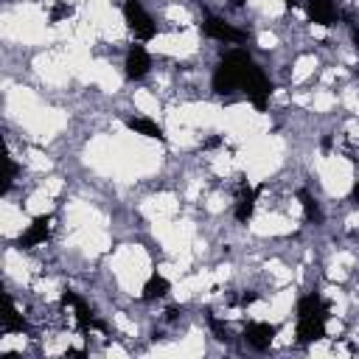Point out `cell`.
<instances>
[{
  "label": "cell",
  "instance_id": "cell-4",
  "mask_svg": "<svg viewBox=\"0 0 359 359\" xmlns=\"http://www.w3.org/2000/svg\"><path fill=\"white\" fill-rule=\"evenodd\" d=\"M244 339H247V345H252L255 351H264V348H269L272 339H275V325H269V323H264V320H252V323H247V328H244Z\"/></svg>",
  "mask_w": 359,
  "mask_h": 359
},
{
  "label": "cell",
  "instance_id": "cell-10",
  "mask_svg": "<svg viewBox=\"0 0 359 359\" xmlns=\"http://www.w3.org/2000/svg\"><path fill=\"white\" fill-rule=\"evenodd\" d=\"M165 292H168V280H165L163 275H151V278L146 280V286H143V297H146V300L163 297Z\"/></svg>",
  "mask_w": 359,
  "mask_h": 359
},
{
  "label": "cell",
  "instance_id": "cell-2",
  "mask_svg": "<svg viewBox=\"0 0 359 359\" xmlns=\"http://www.w3.org/2000/svg\"><path fill=\"white\" fill-rule=\"evenodd\" d=\"M123 20L126 28L137 36V39H151L157 34V22L151 20V14L137 3V0H126L123 3Z\"/></svg>",
  "mask_w": 359,
  "mask_h": 359
},
{
  "label": "cell",
  "instance_id": "cell-3",
  "mask_svg": "<svg viewBox=\"0 0 359 359\" xmlns=\"http://www.w3.org/2000/svg\"><path fill=\"white\" fill-rule=\"evenodd\" d=\"M149 67H151V56H149V50L143 48V45H132L129 50H126V59H123V73H126V79H143L146 73H149Z\"/></svg>",
  "mask_w": 359,
  "mask_h": 359
},
{
  "label": "cell",
  "instance_id": "cell-13",
  "mask_svg": "<svg viewBox=\"0 0 359 359\" xmlns=\"http://www.w3.org/2000/svg\"><path fill=\"white\" fill-rule=\"evenodd\" d=\"M283 3H286V6H294V3H297V0H283Z\"/></svg>",
  "mask_w": 359,
  "mask_h": 359
},
{
  "label": "cell",
  "instance_id": "cell-11",
  "mask_svg": "<svg viewBox=\"0 0 359 359\" xmlns=\"http://www.w3.org/2000/svg\"><path fill=\"white\" fill-rule=\"evenodd\" d=\"M300 199H303V208H306V216H309V219H317V202H314V199H311L309 194H303Z\"/></svg>",
  "mask_w": 359,
  "mask_h": 359
},
{
  "label": "cell",
  "instance_id": "cell-9",
  "mask_svg": "<svg viewBox=\"0 0 359 359\" xmlns=\"http://www.w3.org/2000/svg\"><path fill=\"white\" fill-rule=\"evenodd\" d=\"M255 210V191L252 188H241L238 199H236V219L238 222H247Z\"/></svg>",
  "mask_w": 359,
  "mask_h": 359
},
{
  "label": "cell",
  "instance_id": "cell-1",
  "mask_svg": "<svg viewBox=\"0 0 359 359\" xmlns=\"http://www.w3.org/2000/svg\"><path fill=\"white\" fill-rule=\"evenodd\" d=\"M328 323V306L323 303L320 294H306L297 303V339L300 342H314L325 334Z\"/></svg>",
  "mask_w": 359,
  "mask_h": 359
},
{
  "label": "cell",
  "instance_id": "cell-6",
  "mask_svg": "<svg viewBox=\"0 0 359 359\" xmlns=\"http://www.w3.org/2000/svg\"><path fill=\"white\" fill-rule=\"evenodd\" d=\"M205 34L213 36V39H222V42H241V39H244V34H241L238 28H233V25L216 20V17H210V20L205 22Z\"/></svg>",
  "mask_w": 359,
  "mask_h": 359
},
{
  "label": "cell",
  "instance_id": "cell-5",
  "mask_svg": "<svg viewBox=\"0 0 359 359\" xmlns=\"http://www.w3.org/2000/svg\"><path fill=\"white\" fill-rule=\"evenodd\" d=\"M48 233H50V216H36L20 236V247H36L48 238Z\"/></svg>",
  "mask_w": 359,
  "mask_h": 359
},
{
  "label": "cell",
  "instance_id": "cell-7",
  "mask_svg": "<svg viewBox=\"0 0 359 359\" xmlns=\"http://www.w3.org/2000/svg\"><path fill=\"white\" fill-rule=\"evenodd\" d=\"M306 11H309V17H311L314 22H320V25H331L334 17H337L334 0H306Z\"/></svg>",
  "mask_w": 359,
  "mask_h": 359
},
{
  "label": "cell",
  "instance_id": "cell-8",
  "mask_svg": "<svg viewBox=\"0 0 359 359\" xmlns=\"http://www.w3.org/2000/svg\"><path fill=\"white\" fill-rule=\"evenodd\" d=\"M126 126L132 129V132H137V135H143V137H163V129H160V123H154L151 118H129L126 121Z\"/></svg>",
  "mask_w": 359,
  "mask_h": 359
},
{
  "label": "cell",
  "instance_id": "cell-12",
  "mask_svg": "<svg viewBox=\"0 0 359 359\" xmlns=\"http://www.w3.org/2000/svg\"><path fill=\"white\" fill-rule=\"evenodd\" d=\"M70 11H73V8L62 3V6H56V8H53V14H50V20H62V17H70Z\"/></svg>",
  "mask_w": 359,
  "mask_h": 359
},
{
  "label": "cell",
  "instance_id": "cell-14",
  "mask_svg": "<svg viewBox=\"0 0 359 359\" xmlns=\"http://www.w3.org/2000/svg\"><path fill=\"white\" fill-rule=\"evenodd\" d=\"M356 45H359V31H356Z\"/></svg>",
  "mask_w": 359,
  "mask_h": 359
}]
</instances>
